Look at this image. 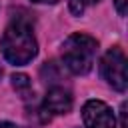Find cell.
<instances>
[{"label":"cell","mask_w":128,"mask_h":128,"mask_svg":"<svg viewBox=\"0 0 128 128\" xmlns=\"http://www.w3.org/2000/svg\"><path fill=\"white\" fill-rule=\"evenodd\" d=\"M2 54L10 64L22 66L28 64L36 52H38V42L34 38V32L30 28L28 22L24 20H14L2 34V42H0Z\"/></svg>","instance_id":"cell-1"},{"label":"cell","mask_w":128,"mask_h":128,"mask_svg":"<svg viewBox=\"0 0 128 128\" xmlns=\"http://www.w3.org/2000/svg\"><path fill=\"white\" fill-rule=\"evenodd\" d=\"M98 42L88 34H70L62 44V62L72 74H88L94 66Z\"/></svg>","instance_id":"cell-2"},{"label":"cell","mask_w":128,"mask_h":128,"mask_svg":"<svg viewBox=\"0 0 128 128\" xmlns=\"http://www.w3.org/2000/svg\"><path fill=\"white\" fill-rule=\"evenodd\" d=\"M104 80L118 92H124L128 86V76H126V56L120 48H110L100 64Z\"/></svg>","instance_id":"cell-3"},{"label":"cell","mask_w":128,"mask_h":128,"mask_svg":"<svg viewBox=\"0 0 128 128\" xmlns=\"http://www.w3.org/2000/svg\"><path fill=\"white\" fill-rule=\"evenodd\" d=\"M82 120L86 128H116L114 112L102 100H88L82 108Z\"/></svg>","instance_id":"cell-4"},{"label":"cell","mask_w":128,"mask_h":128,"mask_svg":"<svg viewBox=\"0 0 128 128\" xmlns=\"http://www.w3.org/2000/svg\"><path fill=\"white\" fill-rule=\"evenodd\" d=\"M42 110L52 116V114H66L72 110V94L62 88V86H52L46 96H44V104H42Z\"/></svg>","instance_id":"cell-5"},{"label":"cell","mask_w":128,"mask_h":128,"mask_svg":"<svg viewBox=\"0 0 128 128\" xmlns=\"http://www.w3.org/2000/svg\"><path fill=\"white\" fill-rule=\"evenodd\" d=\"M12 86H14V90H16L18 94H22L24 98H28L30 92H32V82H30V78H28L26 74H14V76H12Z\"/></svg>","instance_id":"cell-6"},{"label":"cell","mask_w":128,"mask_h":128,"mask_svg":"<svg viewBox=\"0 0 128 128\" xmlns=\"http://www.w3.org/2000/svg\"><path fill=\"white\" fill-rule=\"evenodd\" d=\"M42 76H44L46 80H50V82L58 80V78H60V74L56 72V64H54V62H46V66L42 68Z\"/></svg>","instance_id":"cell-7"},{"label":"cell","mask_w":128,"mask_h":128,"mask_svg":"<svg viewBox=\"0 0 128 128\" xmlns=\"http://www.w3.org/2000/svg\"><path fill=\"white\" fill-rule=\"evenodd\" d=\"M70 10H72V14L80 16V14L84 12V6H82V2H78V0H70Z\"/></svg>","instance_id":"cell-8"},{"label":"cell","mask_w":128,"mask_h":128,"mask_svg":"<svg viewBox=\"0 0 128 128\" xmlns=\"http://www.w3.org/2000/svg\"><path fill=\"white\" fill-rule=\"evenodd\" d=\"M116 4V10L120 16H126V10H128V0H114Z\"/></svg>","instance_id":"cell-9"},{"label":"cell","mask_w":128,"mask_h":128,"mask_svg":"<svg viewBox=\"0 0 128 128\" xmlns=\"http://www.w3.org/2000/svg\"><path fill=\"white\" fill-rule=\"evenodd\" d=\"M0 128H18V126L12 122H0Z\"/></svg>","instance_id":"cell-10"},{"label":"cell","mask_w":128,"mask_h":128,"mask_svg":"<svg viewBox=\"0 0 128 128\" xmlns=\"http://www.w3.org/2000/svg\"><path fill=\"white\" fill-rule=\"evenodd\" d=\"M78 2H82V6H86V4H96L98 0H78Z\"/></svg>","instance_id":"cell-11"},{"label":"cell","mask_w":128,"mask_h":128,"mask_svg":"<svg viewBox=\"0 0 128 128\" xmlns=\"http://www.w3.org/2000/svg\"><path fill=\"white\" fill-rule=\"evenodd\" d=\"M32 2H48V0H32Z\"/></svg>","instance_id":"cell-12"},{"label":"cell","mask_w":128,"mask_h":128,"mask_svg":"<svg viewBox=\"0 0 128 128\" xmlns=\"http://www.w3.org/2000/svg\"><path fill=\"white\" fill-rule=\"evenodd\" d=\"M0 76H2V68H0Z\"/></svg>","instance_id":"cell-13"}]
</instances>
